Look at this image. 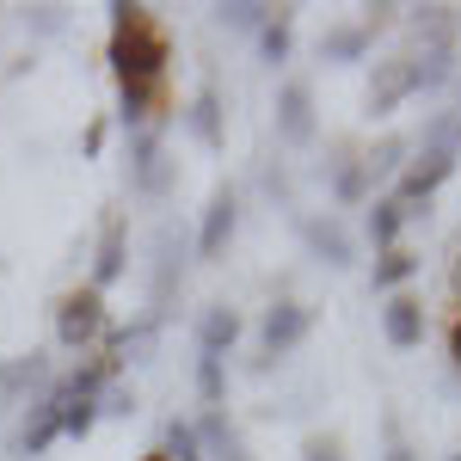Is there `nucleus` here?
Wrapping results in <instances>:
<instances>
[{"label": "nucleus", "instance_id": "obj_10", "mask_svg": "<svg viewBox=\"0 0 461 461\" xmlns=\"http://www.w3.org/2000/svg\"><path fill=\"white\" fill-rule=\"evenodd\" d=\"M382 326H388V345H393V351L425 345V308H419L412 295H393L388 308H382Z\"/></svg>", "mask_w": 461, "mask_h": 461}, {"label": "nucleus", "instance_id": "obj_22", "mask_svg": "<svg viewBox=\"0 0 461 461\" xmlns=\"http://www.w3.org/2000/svg\"><path fill=\"white\" fill-rule=\"evenodd\" d=\"M265 13H271V6L234 0V6H221V25H234V32H258V25H265Z\"/></svg>", "mask_w": 461, "mask_h": 461}, {"label": "nucleus", "instance_id": "obj_27", "mask_svg": "<svg viewBox=\"0 0 461 461\" xmlns=\"http://www.w3.org/2000/svg\"><path fill=\"white\" fill-rule=\"evenodd\" d=\"M302 461H345V456H339V443H332V437H314V443L302 449Z\"/></svg>", "mask_w": 461, "mask_h": 461}, {"label": "nucleus", "instance_id": "obj_6", "mask_svg": "<svg viewBox=\"0 0 461 461\" xmlns=\"http://www.w3.org/2000/svg\"><path fill=\"white\" fill-rule=\"evenodd\" d=\"M56 437H62V393L50 388L43 400H32V419L19 430V456H43Z\"/></svg>", "mask_w": 461, "mask_h": 461}, {"label": "nucleus", "instance_id": "obj_5", "mask_svg": "<svg viewBox=\"0 0 461 461\" xmlns=\"http://www.w3.org/2000/svg\"><path fill=\"white\" fill-rule=\"evenodd\" d=\"M302 332H308V308L302 302H277L265 314V326H258V345H265V357H284L302 345Z\"/></svg>", "mask_w": 461, "mask_h": 461}, {"label": "nucleus", "instance_id": "obj_16", "mask_svg": "<svg viewBox=\"0 0 461 461\" xmlns=\"http://www.w3.org/2000/svg\"><path fill=\"white\" fill-rule=\"evenodd\" d=\"M406 203H400V197H388V203H375V210H369V240H375V247H393V234H400V228H406Z\"/></svg>", "mask_w": 461, "mask_h": 461}, {"label": "nucleus", "instance_id": "obj_18", "mask_svg": "<svg viewBox=\"0 0 461 461\" xmlns=\"http://www.w3.org/2000/svg\"><path fill=\"white\" fill-rule=\"evenodd\" d=\"M160 456H167V461H197V456H203V443H197V425L173 419V425H167V443H160Z\"/></svg>", "mask_w": 461, "mask_h": 461}, {"label": "nucleus", "instance_id": "obj_9", "mask_svg": "<svg viewBox=\"0 0 461 461\" xmlns=\"http://www.w3.org/2000/svg\"><path fill=\"white\" fill-rule=\"evenodd\" d=\"M449 173H456V148H430L419 167H406V178H400V203L412 210V203H419V197H430V191H437Z\"/></svg>", "mask_w": 461, "mask_h": 461}, {"label": "nucleus", "instance_id": "obj_23", "mask_svg": "<svg viewBox=\"0 0 461 461\" xmlns=\"http://www.w3.org/2000/svg\"><path fill=\"white\" fill-rule=\"evenodd\" d=\"M400 154H406V142H382L369 160H363V173H375V178H388V173H400Z\"/></svg>", "mask_w": 461, "mask_h": 461}, {"label": "nucleus", "instance_id": "obj_11", "mask_svg": "<svg viewBox=\"0 0 461 461\" xmlns=\"http://www.w3.org/2000/svg\"><path fill=\"white\" fill-rule=\"evenodd\" d=\"M234 339H240V314H234V308H203V320H197V351L228 357Z\"/></svg>", "mask_w": 461, "mask_h": 461}, {"label": "nucleus", "instance_id": "obj_28", "mask_svg": "<svg viewBox=\"0 0 461 461\" xmlns=\"http://www.w3.org/2000/svg\"><path fill=\"white\" fill-rule=\"evenodd\" d=\"M382 461H412V449H400V443H393V449H388Z\"/></svg>", "mask_w": 461, "mask_h": 461}, {"label": "nucleus", "instance_id": "obj_30", "mask_svg": "<svg viewBox=\"0 0 461 461\" xmlns=\"http://www.w3.org/2000/svg\"><path fill=\"white\" fill-rule=\"evenodd\" d=\"M456 357H461V332H456Z\"/></svg>", "mask_w": 461, "mask_h": 461}, {"label": "nucleus", "instance_id": "obj_3", "mask_svg": "<svg viewBox=\"0 0 461 461\" xmlns=\"http://www.w3.org/2000/svg\"><path fill=\"white\" fill-rule=\"evenodd\" d=\"M130 185L148 191V197H160V191L173 185V160H167L160 136H136V142H130Z\"/></svg>", "mask_w": 461, "mask_h": 461}, {"label": "nucleus", "instance_id": "obj_31", "mask_svg": "<svg viewBox=\"0 0 461 461\" xmlns=\"http://www.w3.org/2000/svg\"><path fill=\"white\" fill-rule=\"evenodd\" d=\"M449 461H461V456H449Z\"/></svg>", "mask_w": 461, "mask_h": 461}, {"label": "nucleus", "instance_id": "obj_21", "mask_svg": "<svg viewBox=\"0 0 461 461\" xmlns=\"http://www.w3.org/2000/svg\"><path fill=\"white\" fill-rule=\"evenodd\" d=\"M258 56H265L271 68L289 56V19H265V25H258Z\"/></svg>", "mask_w": 461, "mask_h": 461}, {"label": "nucleus", "instance_id": "obj_29", "mask_svg": "<svg viewBox=\"0 0 461 461\" xmlns=\"http://www.w3.org/2000/svg\"><path fill=\"white\" fill-rule=\"evenodd\" d=\"M142 461H167V456H160V449H154V456H142Z\"/></svg>", "mask_w": 461, "mask_h": 461}, {"label": "nucleus", "instance_id": "obj_7", "mask_svg": "<svg viewBox=\"0 0 461 461\" xmlns=\"http://www.w3.org/2000/svg\"><path fill=\"white\" fill-rule=\"evenodd\" d=\"M277 136H284L289 148L314 142V99H308V86H295V80L277 93Z\"/></svg>", "mask_w": 461, "mask_h": 461}, {"label": "nucleus", "instance_id": "obj_1", "mask_svg": "<svg viewBox=\"0 0 461 461\" xmlns=\"http://www.w3.org/2000/svg\"><path fill=\"white\" fill-rule=\"evenodd\" d=\"M111 62H117V80L148 93L160 80V62H167V43L154 37V25L142 19V6H111Z\"/></svg>", "mask_w": 461, "mask_h": 461}, {"label": "nucleus", "instance_id": "obj_2", "mask_svg": "<svg viewBox=\"0 0 461 461\" xmlns=\"http://www.w3.org/2000/svg\"><path fill=\"white\" fill-rule=\"evenodd\" d=\"M99 332H105V295H99L93 284L62 295V308H56V339H62L68 351H86Z\"/></svg>", "mask_w": 461, "mask_h": 461}, {"label": "nucleus", "instance_id": "obj_8", "mask_svg": "<svg viewBox=\"0 0 461 461\" xmlns=\"http://www.w3.org/2000/svg\"><path fill=\"white\" fill-rule=\"evenodd\" d=\"M406 93H419V86H412V56L375 62V80H369V111H375V117H388Z\"/></svg>", "mask_w": 461, "mask_h": 461}, {"label": "nucleus", "instance_id": "obj_25", "mask_svg": "<svg viewBox=\"0 0 461 461\" xmlns=\"http://www.w3.org/2000/svg\"><path fill=\"white\" fill-rule=\"evenodd\" d=\"M99 412H117V419L136 412V388H105V393H99Z\"/></svg>", "mask_w": 461, "mask_h": 461}, {"label": "nucleus", "instance_id": "obj_20", "mask_svg": "<svg viewBox=\"0 0 461 461\" xmlns=\"http://www.w3.org/2000/svg\"><path fill=\"white\" fill-rule=\"evenodd\" d=\"M320 50H326V62H357V56L369 50V32H357V25H345V32H332V37H326Z\"/></svg>", "mask_w": 461, "mask_h": 461}, {"label": "nucleus", "instance_id": "obj_19", "mask_svg": "<svg viewBox=\"0 0 461 461\" xmlns=\"http://www.w3.org/2000/svg\"><path fill=\"white\" fill-rule=\"evenodd\" d=\"M412 271H419V258H412V252H400V247H388V252H382V265H375V289L406 284Z\"/></svg>", "mask_w": 461, "mask_h": 461}, {"label": "nucleus", "instance_id": "obj_14", "mask_svg": "<svg viewBox=\"0 0 461 461\" xmlns=\"http://www.w3.org/2000/svg\"><path fill=\"white\" fill-rule=\"evenodd\" d=\"M308 247L326 258V265H351V234L332 221V215H320V221H308Z\"/></svg>", "mask_w": 461, "mask_h": 461}, {"label": "nucleus", "instance_id": "obj_15", "mask_svg": "<svg viewBox=\"0 0 461 461\" xmlns=\"http://www.w3.org/2000/svg\"><path fill=\"white\" fill-rule=\"evenodd\" d=\"M197 443H210V456H215V461H247V443H240V430L228 425L221 412H210V419H203Z\"/></svg>", "mask_w": 461, "mask_h": 461}, {"label": "nucleus", "instance_id": "obj_17", "mask_svg": "<svg viewBox=\"0 0 461 461\" xmlns=\"http://www.w3.org/2000/svg\"><path fill=\"white\" fill-rule=\"evenodd\" d=\"M215 93H197V99H191V136H197V142L203 148H215L221 142V117H215Z\"/></svg>", "mask_w": 461, "mask_h": 461}, {"label": "nucleus", "instance_id": "obj_13", "mask_svg": "<svg viewBox=\"0 0 461 461\" xmlns=\"http://www.w3.org/2000/svg\"><path fill=\"white\" fill-rule=\"evenodd\" d=\"M117 277H123V221H111L105 240H99V258H93V289L105 295Z\"/></svg>", "mask_w": 461, "mask_h": 461}, {"label": "nucleus", "instance_id": "obj_12", "mask_svg": "<svg viewBox=\"0 0 461 461\" xmlns=\"http://www.w3.org/2000/svg\"><path fill=\"white\" fill-rule=\"evenodd\" d=\"M50 382V363H43V351H25L13 357V363H0V400H19V393H32Z\"/></svg>", "mask_w": 461, "mask_h": 461}, {"label": "nucleus", "instance_id": "obj_4", "mask_svg": "<svg viewBox=\"0 0 461 461\" xmlns=\"http://www.w3.org/2000/svg\"><path fill=\"white\" fill-rule=\"evenodd\" d=\"M234 221H240L234 191H215L210 210H203V228H197V258H221V252H228V240H234Z\"/></svg>", "mask_w": 461, "mask_h": 461}, {"label": "nucleus", "instance_id": "obj_26", "mask_svg": "<svg viewBox=\"0 0 461 461\" xmlns=\"http://www.w3.org/2000/svg\"><path fill=\"white\" fill-rule=\"evenodd\" d=\"M339 197H345V203L363 197V167H345V173H339Z\"/></svg>", "mask_w": 461, "mask_h": 461}, {"label": "nucleus", "instance_id": "obj_24", "mask_svg": "<svg viewBox=\"0 0 461 461\" xmlns=\"http://www.w3.org/2000/svg\"><path fill=\"white\" fill-rule=\"evenodd\" d=\"M197 388L210 406H221V357H197Z\"/></svg>", "mask_w": 461, "mask_h": 461}]
</instances>
